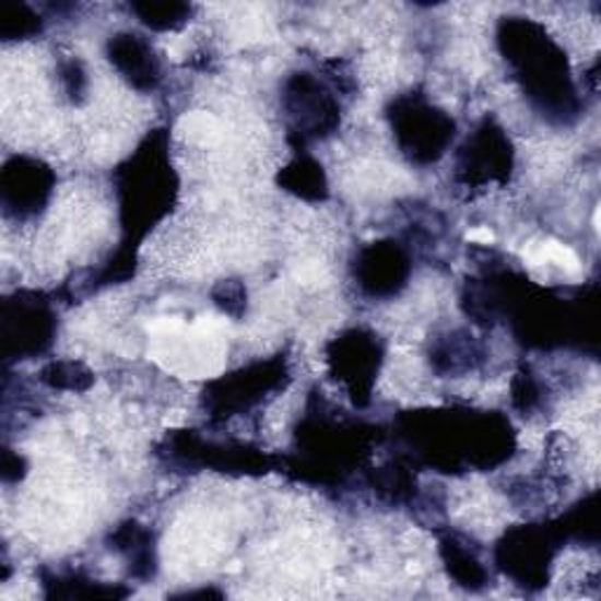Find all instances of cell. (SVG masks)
Listing matches in <instances>:
<instances>
[{
	"instance_id": "1",
	"label": "cell",
	"mask_w": 601,
	"mask_h": 601,
	"mask_svg": "<svg viewBox=\"0 0 601 601\" xmlns=\"http://www.w3.org/2000/svg\"><path fill=\"white\" fill-rule=\"evenodd\" d=\"M52 193V172L31 157H12L0 179V196L8 216L26 219L38 214Z\"/></svg>"
},
{
	"instance_id": "2",
	"label": "cell",
	"mask_w": 601,
	"mask_h": 601,
	"mask_svg": "<svg viewBox=\"0 0 601 601\" xmlns=\"http://www.w3.org/2000/svg\"><path fill=\"white\" fill-rule=\"evenodd\" d=\"M52 337V315L45 306L24 298L5 300L3 308V339L5 357L22 360L43 353Z\"/></svg>"
},
{
	"instance_id": "3",
	"label": "cell",
	"mask_w": 601,
	"mask_h": 601,
	"mask_svg": "<svg viewBox=\"0 0 601 601\" xmlns=\"http://www.w3.org/2000/svg\"><path fill=\"white\" fill-rule=\"evenodd\" d=\"M114 61L120 67L122 73L132 78L134 85H153L157 78L155 59L146 50L144 43L134 40L132 36H125V40L114 43Z\"/></svg>"
},
{
	"instance_id": "4",
	"label": "cell",
	"mask_w": 601,
	"mask_h": 601,
	"mask_svg": "<svg viewBox=\"0 0 601 601\" xmlns=\"http://www.w3.org/2000/svg\"><path fill=\"white\" fill-rule=\"evenodd\" d=\"M40 31V22L36 14L24 5H3V38L5 40H22L31 34Z\"/></svg>"
},
{
	"instance_id": "5",
	"label": "cell",
	"mask_w": 601,
	"mask_h": 601,
	"mask_svg": "<svg viewBox=\"0 0 601 601\" xmlns=\"http://www.w3.org/2000/svg\"><path fill=\"white\" fill-rule=\"evenodd\" d=\"M141 12V20H144L146 24L155 26V28H165V26H174L177 24V20L181 22L179 14L186 12L184 5H144V8H137Z\"/></svg>"
}]
</instances>
